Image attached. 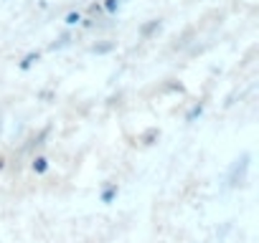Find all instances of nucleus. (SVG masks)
I'll use <instances>...</instances> for the list:
<instances>
[{"mask_svg": "<svg viewBox=\"0 0 259 243\" xmlns=\"http://www.w3.org/2000/svg\"><path fill=\"white\" fill-rule=\"evenodd\" d=\"M115 195H117V185H115V182H110V185L102 190V203H110Z\"/></svg>", "mask_w": 259, "mask_h": 243, "instance_id": "1", "label": "nucleus"}, {"mask_svg": "<svg viewBox=\"0 0 259 243\" xmlns=\"http://www.w3.org/2000/svg\"><path fill=\"white\" fill-rule=\"evenodd\" d=\"M104 10L107 13H115L117 10V0H104Z\"/></svg>", "mask_w": 259, "mask_h": 243, "instance_id": "5", "label": "nucleus"}, {"mask_svg": "<svg viewBox=\"0 0 259 243\" xmlns=\"http://www.w3.org/2000/svg\"><path fill=\"white\" fill-rule=\"evenodd\" d=\"M79 21H82L79 13H69V15H66V25H74V23H79Z\"/></svg>", "mask_w": 259, "mask_h": 243, "instance_id": "4", "label": "nucleus"}, {"mask_svg": "<svg viewBox=\"0 0 259 243\" xmlns=\"http://www.w3.org/2000/svg\"><path fill=\"white\" fill-rule=\"evenodd\" d=\"M0 170H3V160H0Z\"/></svg>", "mask_w": 259, "mask_h": 243, "instance_id": "7", "label": "nucleus"}, {"mask_svg": "<svg viewBox=\"0 0 259 243\" xmlns=\"http://www.w3.org/2000/svg\"><path fill=\"white\" fill-rule=\"evenodd\" d=\"M38 58H41L38 53H28V56H26V58L21 61V69H23V71H28V69H30V66H33V64H36V61H38Z\"/></svg>", "mask_w": 259, "mask_h": 243, "instance_id": "3", "label": "nucleus"}, {"mask_svg": "<svg viewBox=\"0 0 259 243\" xmlns=\"http://www.w3.org/2000/svg\"><path fill=\"white\" fill-rule=\"evenodd\" d=\"M33 170H36L38 175H43L46 170H49V160H46V157H36V160H33Z\"/></svg>", "mask_w": 259, "mask_h": 243, "instance_id": "2", "label": "nucleus"}, {"mask_svg": "<svg viewBox=\"0 0 259 243\" xmlns=\"http://www.w3.org/2000/svg\"><path fill=\"white\" fill-rule=\"evenodd\" d=\"M198 114H201V106H193V109H191V112H188V117H186V119H188V122H191V119H196V117H198Z\"/></svg>", "mask_w": 259, "mask_h": 243, "instance_id": "6", "label": "nucleus"}]
</instances>
